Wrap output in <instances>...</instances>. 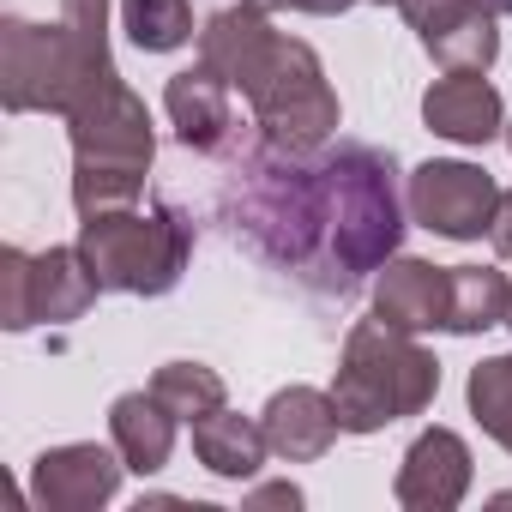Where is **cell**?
I'll return each mask as SVG.
<instances>
[{
  "mask_svg": "<svg viewBox=\"0 0 512 512\" xmlns=\"http://www.w3.org/2000/svg\"><path fill=\"white\" fill-rule=\"evenodd\" d=\"M398 163L380 145H320V151H278L253 145L235 157L223 187L229 235L260 266L320 290L350 296L368 272H380L404 241Z\"/></svg>",
  "mask_w": 512,
  "mask_h": 512,
  "instance_id": "obj_1",
  "label": "cell"
},
{
  "mask_svg": "<svg viewBox=\"0 0 512 512\" xmlns=\"http://www.w3.org/2000/svg\"><path fill=\"white\" fill-rule=\"evenodd\" d=\"M199 67L247 97L253 127L278 151H320L338 133V91L302 37L272 31L260 7H223L199 31Z\"/></svg>",
  "mask_w": 512,
  "mask_h": 512,
  "instance_id": "obj_2",
  "label": "cell"
},
{
  "mask_svg": "<svg viewBox=\"0 0 512 512\" xmlns=\"http://www.w3.org/2000/svg\"><path fill=\"white\" fill-rule=\"evenodd\" d=\"M440 392V362L434 350L416 344V332L374 320H356L332 374V404L344 434H380L404 416H422Z\"/></svg>",
  "mask_w": 512,
  "mask_h": 512,
  "instance_id": "obj_3",
  "label": "cell"
},
{
  "mask_svg": "<svg viewBox=\"0 0 512 512\" xmlns=\"http://www.w3.org/2000/svg\"><path fill=\"white\" fill-rule=\"evenodd\" d=\"M67 133H73V205H79V217L139 205L151 157H157L145 97L133 85H115L85 115H73Z\"/></svg>",
  "mask_w": 512,
  "mask_h": 512,
  "instance_id": "obj_4",
  "label": "cell"
},
{
  "mask_svg": "<svg viewBox=\"0 0 512 512\" xmlns=\"http://www.w3.org/2000/svg\"><path fill=\"white\" fill-rule=\"evenodd\" d=\"M79 253L103 290L121 296H169L193 260V223L175 205H121L79 223Z\"/></svg>",
  "mask_w": 512,
  "mask_h": 512,
  "instance_id": "obj_5",
  "label": "cell"
},
{
  "mask_svg": "<svg viewBox=\"0 0 512 512\" xmlns=\"http://www.w3.org/2000/svg\"><path fill=\"white\" fill-rule=\"evenodd\" d=\"M97 290L103 284L91 278L79 241L73 247H49V253H25V247L0 253V326L7 332L67 326V320L91 314Z\"/></svg>",
  "mask_w": 512,
  "mask_h": 512,
  "instance_id": "obj_6",
  "label": "cell"
},
{
  "mask_svg": "<svg viewBox=\"0 0 512 512\" xmlns=\"http://www.w3.org/2000/svg\"><path fill=\"white\" fill-rule=\"evenodd\" d=\"M500 193L506 187L482 163H464V157H434V163L410 169V187H404L410 217L446 241H482L500 211Z\"/></svg>",
  "mask_w": 512,
  "mask_h": 512,
  "instance_id": "obj_7",
  "label": "cell"
},
{
  "mask_svg": "<svg viewBox=\"0 0 512 512\" xmlns=\"http://www.w3.org/2000/svg\"><path fill=\"white\" fill-rule=\"evenodd\" d=\"M67 31L0 19V103L13 115H67Z\"/></svg>",
  "mask_w": 512,
  "mask_h": 512,
  "instance_id": "obj_8",
  "label": "cell"
},
{
  "mask_svg": "<svg viewBox=\"0 0 512 512\" xmlns=\"http://www.w3.org/2000/svg\"><path fill=\"white\" fill-rule=\"evenodd\" d=\"M398 13L446 73H488L500 61V13L482 0H398Z\"/></svg>",
  "mask_w": 512,
  "mask_h": 512,
  "instance_id": "obj_9",
  "label": "cell"
},
{
  "mask_svg": "<svg viewBox=\"0 0 512 512\" xmlns=\"http://www.w3.org/2000/svg\"><path fill=\"white\" fill-rule=\"evenodd\" d=\"M121 470L127 458L97 440H73V446H49L37 464H31V500L43 512H97L121 494Z\"/></svg>",
  "mask_w": 512,
  "mask_h": 512,
  "instance_id": "obj_10",
  "label": "cell"
},
{
  "mask_svg": "<svg viewBox=\"0 0 512 512\" xmlns=\"http://www.w3.org/2000/svg\"><path fill=\"white\" fill-rule=\"evenodd\" d=\"M398 506L410 512H452L470 494V446L452 428H422L404 458H398V482H392Z\"/></svg>",
  "mask_w": 512,
  "mask_h": 512,
  "instance_id": "obj_11",
  "label": "cell"
},
{
  "mask_svg": "<svg viewBox=\"0 0 512 512\" xmlns=\"http://www.w3.org/2000/svg\"><path fill=\"white\" fill-rule=\"evenodd\" d=\"M374 314L398 332H446L452 320V266L434 260H392L374 278Z\"/></svg>",
  "mask_w": 512,
  "mask_h": 512,
  "instance_id": "obj_12",
  "label": "cell"
},
{
  "mask_svg": "<svg viewBox=\"0 0 512 512\" xmlns=\"http://www.w3.org/2000/svg\"><path fill=\"white\" fill-rule=\"evenodd\" d=\"M61 31H67V67H73L61 121H73L121 85V67L109 55V0H61Z\"/></svg>",
  "mask_w": 512,
  "mask_h": 512,
  "instance_id": "obj_13",
  "label": "cell"
},
{
  "mask_svg": "<svg viewBox=\"0 0 512 512\" xmlns=\"http://www.w3.org/2000/svg\"><path fill=\"white\" fill-rule=\"evenodd\" d=\"M260 428L272 440V458H284V464H314L344 434L338 404L320 386H284V392H272V404L260 410Z\"/></svg>",
  "mask_w": 512,
  "mask_h": 512,
  "instance_id": "obj_14",
  "label": "cell"
},
{
  "mask_svg": "<svg viewBox=\"0 0 512 512\" xmlns=\"http://www.w3.org/2000/svg\"><path fill=\"white\" fill-rule=\"evenodd\" d=\"M163 109H169V127L187 151L199 157H217L235 145V109H229V85L211 73V67H187L163 85Z\"/></svg>",
  "mask_w": 512,
  "mask_h": 512,
  "instance_id": "obj_15",
  "label": "cell"
},
{
  "mask_svg": "<svg viewBox=\"0 0 512 512\" xmlns=\"http://www.w3.org/2000/svg\"><path fill=\"white\" fill-rule=\"evenodd\" d=\"M422 121L452 145H488L494 133H506V103L488 73H446L422 91Z\"/></svg>",
  "mask_w": 512,
  "mask_h": 512,
  "instance_id": "obj_16",
  "label": "cell"
},
{
  "mask_svg": "<svg viewBox=\"0 0 512 512\" xmlns=\"http://www.w3.org/2000/svg\"><path fill=\"white\" fill-rule=\"evenodd\" d=\"M175 410L145 386V392H121L115 404H109V440H115V452L127 458V470H139V476H157L163 464H169V452H175Z\"/></svg>",
  "mask_w": 512,
  "mask_h": 512,
  "instance_id": "obj_17",
  "label": "cell"
},
{
  "mask_svg": "<svg viewBox=\"0 0 512 512\" xmlns=\"http://www.w3.org/2000/svg\"><path fill=\"white\" fill-rule=\"evenodd\" d=\"M193 452H199V464H205L211 476L247 482V476H260L272 440H266V428L253 422V416H235V410L223 404V410H211V416L193 422Z\"/></svg>",
  "mask_w": 512,
  "mask_h": 512,
  "instance_id": "obj_18",
  "label": "cell"
},
{
  "mask_svg": "<svg viewBox=\"0 0 512 512\" xmlns=\"http://www.w3.org/2000/svg\"><path fill=\"white\" fill-rule=\"evenodd\" d=\"M506 308H512L506 272H494V266H452V320H446V332L476 338L488 326H506Z\"/></svg>",
  "mask_w": 512,
  "mask_h": 512,
  "instance_id": "obj_19",
  "label": "cell"
},
{
  "mask_svg": "<svg viewBox=\"0 0 512 512\" xmlns=\"http://www.w3.org/2000/svg\"><path fill=\"white\" fill-rule=\"evenodd\" d=\"M121 31L145 55H175L193 43V7L187 0H121Z\"/></svg>",
  "mask_w": 512,
  "mask_h": 512,
  "instance_id": "obj_20",
  "label": "cell"
},
{
  "mask_svg": "<svg viewBox=\"0 0 512 512\" xmlns=\"http://www.w3.org/2000/svg\"><path fill=\"white\" fill-rule=\"evenodd\" d=\"M464 398H470L476 428H482L500 452H512V356H488V362H476L470 380H464Z\"/></svg>",
  "mask_w": 512,
  "mask_h": 512,
  "instance_id": "obj_21",
  "label": "cell"
},
{
  "mask_svg": "<svg viewBox=\"0 0 512 512\" xmlns=\"http://www.w3.org/2000/svg\"><path fill=\"white\" fill-rule=\"evenodd\" d=\"M151 392L181 416V422H199V416H211V410H223V374L217 368H205V362H163L157 374H151Z\"/></svg>",
  "mask_w": 512,
  "mask_h": 512,
  "instance_id": "obj_22",
  "label": "cell"
},
{
  "mask_svg": "<svg viewBox=\"0 0 512 512\" xmlns=\"http://www.w3.org/2000/svg\"><path fill=\"white\" fill-rule=\"evenodd\" d=\"M247 7H260V13L290 7V13H308V19H338V13H350V7H356V0H247Z\"/></svg>",
  "mask_w": 512,
  "mask_h": 512,
  "instance_id": "obj_23",
  "label": "cell"
},
{
  "mask_svg": "<svg viewBox=\"0 0 512 512\" xmlns=\"http://www.w3.org/2000/svg\"><path fill=\"white\" fill-rule=\"evenodd\" d=\"M488 241H494L500 260H512V193H500V211H494V223H488Z\"/></svg>",
  "mask_w": 512,
  "mask_h": 512,
  "instance_id": "obj_24",
  "label": "cell"
},
{
  "mask_svg": "<svg viewBox=\"0 0 512 512\" xmlns=\"http://www.w3.org/2000/svg\"><path fill=\"white\" fill-rule=\"evenodd\" d=\"M247 506H302V488L296 482H272V488H253Z\"/></svg>",
  "mask_w": 512,
  "mask_h": 512,
  "instance_id": "obj_25",
  "label": "cell"
},
{
  "mask_svg": "<svg viewBox=\"0 0 512 512\" xmlns=\"http://www.w3.org/2000/svg\"><path fill=\"white\" fill-rule=\"evenodd\" d=\"M488 13H500V19H512V0H482Z\"/></svg>",
  "mask_w": 512,
  "mask_h": 512,
  "instance_id": "obj_26",
  "label": "cell"
},
{
  "mask_svg": "<svg viewBox=\"0 0 512 512\" xmlns=\"http://www.w3.org/2000/svg\"><path fill=\"white\" fill-rule=\"evenodd\" d=\"M374 7H398V0H374Z\"/></svg>",
  "mask_w": 512,
  "mask_h": 512,
  "instance_id": "obj_27",
  "label": "cell"
},
{
  "mask_svg": "<svg viewBox=\"0 0 512 512\" xmlns=\"http://www.w3.org/2000/svg\"><path fill=\"white\" fill-rule=\"evenodd\" d=\"M506 145H512V121H506Z\"/></svg>",
  "mask_w": 512,
  "mask_h": 512,
  "instance_id": "obj_28",
  "label": "cell"
},
{
  "mask_svg": "<svg viewBox=\"0 0 512 512\" xmlns=\"http://www.w3.org/2000/svg\"><path fill=\"white\" fill-rule=\"evenodd\" d=\"M506 326H512V308H506Z\"/></svg>",
  "mask_w": 512,
  "mask_h": 512,
  "instance_id": "obj_29",
  "label": "cell"
}]
</instances>
